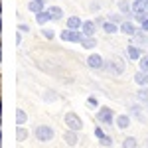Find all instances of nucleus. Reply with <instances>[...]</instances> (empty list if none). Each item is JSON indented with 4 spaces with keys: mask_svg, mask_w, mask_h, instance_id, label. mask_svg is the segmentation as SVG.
<instances>
[{
    "mask_svg": "<svg viewBox=\"0 0 148 148\" xmlns=\"http://www.w3.org/2000/svg\"><path fill=\"white\" fill-rule=\"evenodd\" d=\"M83 32L81 30H69V28H65L61 34H59V38H61V42H69V44H81V40H83Z\"/></svg>",
    "mask_w": 148,
    "mask_h": 148,
    "instance_id": "1",
    "label": "nucleus"
},
{
    "mask_svg": "<svg viewBox=\"0 0 148 148\" xmlns=\"http://www.w3.org/2000/svg\"><path fill=\"white\" fill-rule=\"evenodd\" d=\"M97 121H99L101 125H105V126H111L114 121H116L113 109H111V107H101L99 113H97Z\"/></svg>",
    "mask_w": 148,
    "mask_h": 148,
    "instance_id": "2",
    "label": "nucleus"
},
{
    "mask_svg": "<svg viewBox=\"0 0 148 148\" xmlns=\"http://www.w3.org/2000/svg\"><path fill=\"white\" fill-rule=\"evenodd\" d=\"M63 123L67 125V128H71V130H77L79 132L81 128H83V121H81V116L77 113H65V116H63Z\"/></svg>",
    "mask_w": 148,
    "mask_h": 148,
    "instance_id": "3",
    "label": "nucleus"
},
{
    "mask_svg": "<svg viewBox=\"0 0 148 148\" xmlns=\"http://www.w3.org/2000/svg\"><path fill=\"white\" fill-rule=\"evenodd\" d=\"M34 134H36V138H38L40 142H47V140L53 138V128L47 126V125H40V126H36Z\"/></svg>",
    "mask_w": 148,
    "mask_h": 148,
    "instance_id": "4",
    "label": "nucleus"
},
{
    "mask_svg": "<svg viewBox=\"0 0 148 148\" xmlns=\"http://www.w3.org/2000/svg\"><path fill=\"white\" fill-rule=\"evenodd\" d=\"M87 65L91 69H105V59L99 53H91V56L87 57Z\"/></svg>",
    "mask_w": 148,
    "mask_h": 148,
    "instance_id": "5",
    "label": "nucleus"
},
{
    "mask_svg": "<svg viewBox=\"0 0 148 148\" xmlns=\"http://www.w3.org/2000/svg\"><path fill=\"white\" fill-rule=\"evenodd\" d=\"M121 32L125 36H134L138 32V28L134 26V20H132V18H126L125 22L121 24Z\"/></svg>",
    "mask_w": 148,
    "mask_h": 148,
    "instance_id": "6",
    "label": "nucleus"
},
{
    "mask_svg": "<svg viewBox=\"0 0 148 148\" xmlns=\"http://www.w3.org/2000/svg\"><path fill=\"white\" fill-rule=\"evenodd\" d=\"M81 32L85 36H95V32H97V22L95 20H85L83 26H81Z\"/></svg>",
    "mask_w": 148,
    "mask_h": 148,
    "instance_id": "7",
    "label": "nucleus"
},
{
    "mask_svg": "<svg viewBox=\"0 0 148 148\" xmlns=\"http://www.w3.org/2000/svg\"><path fill=\"white\" fill-rule=\"evenodd\" d=\"M101 28L105 34H116V32H121V24L111 22V20H105V24H103Z\"/></svg>",
    "mask_w": 148,
    "mask_h": 148,
    "instance_id": "8",
    "label": "nucleus"
},
{
    "mask_svg": "<svg viewBox=\"0 0 148 148\" xmlns=\"http://www.w3.org/2000/svg\"><path fill=\"white\" fill-rule=\"evenodd\" d=\"M134 83L140 85V87H148V71L138 69L136 73H134Z\"/></svg>",
    "mask_w": 148,
    "mask_h": 148,
    "instance_id": "9",
    "label": "nucleus"
},
{
    "mask_svg": "<svg viewBox=\"0 0 148 148\" xmlns=\"http://www.w3.org/2000/svg\"><path fill=\"white\" fill-rule=\"evenodd\" d=\"M119 12H123L126 18H132V4L128 0H119Z\"/></svg>",
    "mask_w": 148,
    "mask_h": 148,
    "instance_id": "10",
    "label": "nucleus"
},
{
    "mask_svg": "<svg viewBox=\"0 0 148 148\" xmlns=\"http://www.w3.org/2000/svg\"><path fill=\"white\" fill-rule=\"evenodd\" d=\"M63 140H65V144H69V146H75V144H77V130L67 128L65 134H63Z\"/></svg>",
    "mask_w": 148,
    "mask_h": 148,
    "instance_id": "11",
    "label": "nucleus"
},
{
    "mask_svg": "<svg viewBox=\"0 0 148 148\" xmlns=\"http://www.w3.org/2000/svg\"><path fill=\"white\" fill-rule=\"evenodd\" d=\"M44 6H46V2H44V0H30V4H28V10L32 12V14H38V12L44 10Z\"/></svg>",
    "mask_w": 148,
    "mask_h": 148,
    "instance_id": "12",
    "label": "nucleus"
},
{
    "mask_svg": "<svg viewBox=\"0 0 148 148\" xmlns=\"http://www.w3.org/2000/svg\"><path fill=\"white\" fill-rule=\"evenodd\" d=\"M81 46H83V49H95V47H97V40H95V36H83Z\"/></svg>",
    "mask_w": 148,
    "mask_h": 148,
    "instance_id": "13",
    "label": "nucleus"
},
{
    "mask_svg": "<svg viewBox=\"0 0 148 148\" xmlns=\"http://www.w3.org/2000/svg\"><path fill=\"white\" fill-rule=\"evenodd\" d=\"M105 67L113 69V71H114V73H116V75H121V73L125 71V63H123V61H121L119 57H114L113 61H111V65H105Z\"/></svg>",
    "mask_w": 148,
    "mask_h": 148,
    "instance_id": "14",
    "label": "nucleus"
},
{
    "mask_svg": "<svg viewBox=\"0 0 148 148\" xmlns=\"http://www.w3.org/2000/svg\"><path fill=\"white\" fill-rule=\"evenodd\" d=\"M47 12H49L51 22H57V20H61V18H63V10H61L59 6H49V8H47Z\"/></svg>",
    "mask_w": 148,
    "mask_h": 148,
    "instance_id": "15",
    "label": "nucleus"
},
{
    "mask_svg": "<svg viewBox=\"0 0 148 148\" xmlns=\"http://www.w3.org/2000/svg\"><path fill=\"white\" fill-rule=\"evenodd\" d=\"M114 123H116V126H119L121 130H125V128L130 126V116H128V114H119Z\"/></svg>",
    "mask_w": 148,
    "mask_h": 148,
    "instance_id": "16",
    "label": "nucleus"
},
{
    "mask_svg": "<svg viewBox=\"0 0 148 148\" xmlns=\"http://www.w3.org/2000/svg\"><path fill=\"white\" fill-rule=\"evenodd\" d=\"M67 26L69 30H81V26H83V22H81V18H77V16H69L67 18Z\"/></svg>",
    "mask_w": 148,
    "mask_h": 148,
    "instance_id": "17",
    "label": "nucleus"
},
{
    "mask_svg": "<svg viewBox=\"0 0 148 148\" xmlns=\"http://www.w3.org/2000/svg\"><path fill=\"white\" fill-rule=\"evenodd\" d=\"M36 22L40 24V26H44V24L51 22V18H49V12H47V10H42V12H38V14H36Z\"/></svg>",
    "mask_w": 148,
    "mask_h": 148,
    "instance_id": "18",
    "label": "nucleus"
},
{
    "mask_svg": "<svg viewBox=\"0 0 148 148\" xmlns=\"http://www.w3.org/2000/svg\"><path fill=\"white\" fill-rule=\"evenodd\" d=\"M146 0H134L132 2V14H140V12H146Z\"/></svg>",
    "mask_w": 148,
    "mask_h": 148,
    "instance_id": "19",
    "label": "nucleus"
},
{
    "mask_svg": "<svg viewBox=\"0 0 148 148\" xmlns=\"http://www.w3.org/2000/svg\"><path fill=\"white\" fill-rule=\"evenodd\" d=\"M126 53H128L130 59H140V57H142V51H140V47H136V46H128L126 47Z\"/></svg>",
    "mask_w": 148,
    "mask_h": 148,
    "instance_id": "20",
    "label": "nucleus"
},
{
    "mask_svg": "<svg viewBox=\"0 0 148 148\" xmlns=\"http://www.w3.org/2000/svg\"><path fill=\"white\" fill-rule=\"evenodd\" d=\"M26 123H28V114H26V111H24V109H18V111H16V125L22 126V125H26Z\"/></svg>",
    "mask_w": 148,
    "mask_h": 148,
    "instance_id": "21",
    "label": "nucleus"
},
{
    "mask_svg": "<svg viewBox=\"0 0 148 148\" xmlns=\"http://www.w3.org/2000/svg\"><path fill=\"white\" fill-rule=\"evenodd\" d=\"M123 148H138V142L134 136H126L123 140Z\"/></svg>",
    "mask_w": 148,
    "mask_h": 148,
    "instance_id": "22",
    "label": "nucleus"
},
{
    "mask_svg": "<svg viewBox=\"0 0 148 148\" xmlns=\"http://www.w3.org/2000/svg\"><path fill=\"white\" fill-rule=\"evenodd\" d=\"M16 138H18V142H24V140L28 138V130L24 128V125L18 126V130H16Z\"/></svg>",
    "mask_w": 148,
    "mask_h": 148,
    "instance_id": "23",
    "label": "nucleus"
},
{
    "mask_svg": "<svg viewBox=\"0 0 148 148\" xmlns=\"http://www.w3.org/2000/svg\"><path fill=\"white\" fill-rule=\"evenodd\" d=\"M87 107H89V109H97V107H99V99H97V97H87Z\"/></svg>",
    "mask_w": 148,
    "mask_h": 148,
    "instance_id": "24",
    "label": "nucleus"
},
{
    "mask_svg": "<svg viewBox=\"0 0 148 148\" xmlns=\"http://www.w3.org/2000/svg\"><path fill=\"white\" fill-rule=\"evenodd\" d=\"M138 99H140V101H144V103H148V87L138 89Z\"/></svg>",
    "mask_w": 148,
    "mask_h": 148,
    "instance_id": "25",
    "label": "nucleus"
},
{
    "mask_svg": "<svg viewBox=\"0 0 148 148\" xmlns=\"http://www.w3.org/2000/svg\"><path fill=\"white\" fill-rule=\"evenodd\" d=\"M99 144H101V146H105V148L113 146V138H111V136H109V134H107V136H103L101 140H99Z\"/></svg>",
    "mask_w": 148,
    "mask_h": 148,
    "instance_id": "26",
    "label": "nucleus"
},
{
    "mask_svg": "<svg viewBox=\"0 0 148 148\" xmlns=\"http://www.w3.org/2000/svg\"><path fill=\"white\" fill-rule=\"evenodd\" d=\"M138 65H140V69L142 71H148V56H142L140 59H138Z\"/></svg>",
    "mask_w": 148,
    "mask_h": 148,
    "instance_id": "27",
    "label": "nucleus"
},
{
    "mask_svg": "<svg viewBox=\"0 0 148 148\" xmlns=\"http://www.w3.org/2000/svg\"><path fill=\"white\" fill-rule=\"evenodd\" d=\"M130 114H134V116H138V119H140V114H142L140 105H132V107H130Z\"/></svg>",
    "mask_w": 148,
    "mask_h": 148,
    "instance_id": "28",
    "label": "nucleus"
},
{
    "mask_svg": "<svg viewBox=\"0 0 148 148\" xmlns=\"http://www.w3.org/2000/svg\"><path fill=\"white\" fill-rule=\"evenodd\" d=\"M95 136H97V140H101V138L107 136V134H105V130H103L101 126H95Z\"/></svg>",
    "mask_w": 148,
    "mask_h": 148,
    "instance_id": "29",
    "label": "nucleus"
},
{
    "mask_svg": "<svg viewBox=\"0 0 148 148\" xmlns=\"http://www.w3.org/2000/svg\"><path fill=\"white\" fill-rule=\"evenodd\" d=\"M44 38H46V40H53V38H56V32H53V30H44Z\"/></svg>",
    "mask_w": 148,
    "mask_h": 148,
    "instance_id": "30",
    "label": "nucleus"
},
{
    "mask_svg": "<svg viewBox=\"0 0 148 148\" xmlns=\"http://www.w3.org/2000/svg\"><path fill=\"white\" fill-rule=\"evenodd\" d=\"M138 28H140V30H144V32H148V18H146V20H142V22L138 24Z\"/></svg>",
    "mask_w": 148,
    "mask_h": 148,
    "instance_id": "31",
    "label": "nucleus"
},
{
    "mask_svg": "<svg viewBox=\"0 0 148 148\" xmlns=\"http://www.w3.org/2000/svg\"><path fill=\"white\" fill-rule=\"evenodd\" d=\"M20 30H22V32H28V30H30V26H26V24H20Z\"/></svg>",
    "mask_w": 148,
    "mask_h": 148,
    "instance_id": "32",
    "label": "nucleus"
},
{
    "mask_svg": "<svg viewBox=\"0 0 148 148\" xmlns=\"http://www.w3.org/2000/svg\"><path fill=\"white\" fill-rule=\"evenodd\" d=\"M146 8H148V0H146Z\"/></svg>",
    "mask_w": 148,
    "mask_h": 148,
    "instance_id": "33",
    "label": "nucleus"
},
{
    "mask_svg": "<svg viewBox=\"0 0 148 148\" xmlns=\"http://www.w3.org/2000/svg\"><path fill=\"white\" fill-rule=\"evenodd\" d=\"M44 2H47V0H44Z\"/></svg>",
    "mask_w": 148,
    "mask_h": 148,
    "instance_id": "34",
    "label": "nucleus"
},
{
    "mask_svg": "<svg viewBox=\"0 0 148 148\" xmlns=\"http://www.w3.org/2000/svg\"><path fill=\"white\" fill-rule=\"evenodd\" d=\"M146 107H148V103H146Z\"/></svg>",
    "mask_w": 148,
    "mask_h": 148,
    "instance_id": "35",
    "label": "nucleus"
},
{
    "mask_svg": "<svg viewBox=\"0 0 148 148\" xmlns=\"http://www.w3.org/2000/svg\"><path fill=\"white\" fill-rule=\"evenodd\" d=\"M146 34H148V32H146Z\"/></svg>",
    "mask_w": 148,
    "mask_h": 148,
    "instance_id": "36",
    "label": "nucleus"
}]
</instances>
